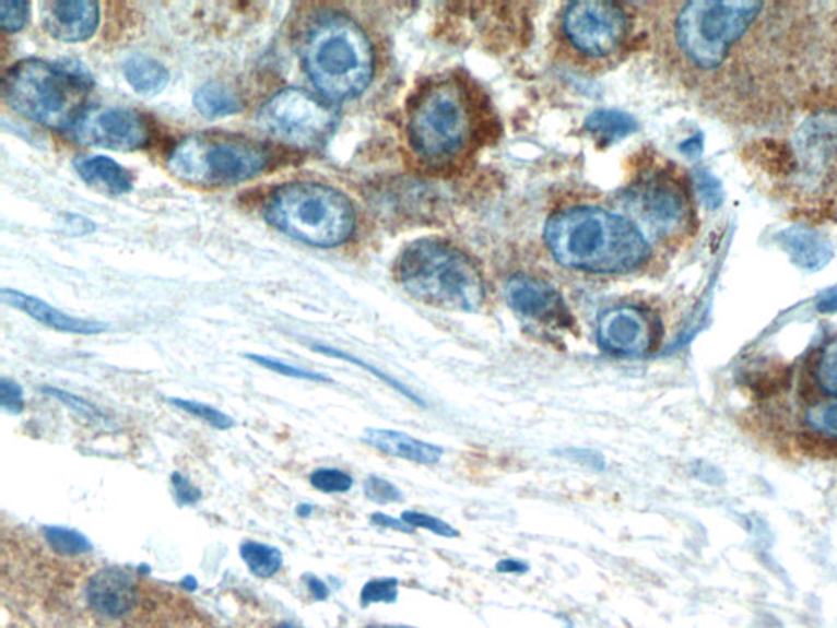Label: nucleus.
<instances>
[{"mask_svg": "<svg viewBox=\"0 0 837 628\" xmlns=\"http://www.w3.org/2000/svg\"><path fill=\"white\" fill-rule=\"evenodd\" d=\"M545 242L559 264L589 274H624L649 258L648 239L635 223L592 206L555 213L546 223Z\"/></svg>", "mask_w": 837, "mask_h": 628, "instance_id": "f257e3e1", "label": "nucleus"}, {"mask_svg": "<svg viewBox=\"0 0 837 628\" xmlns=\"http://www.w3.org/2000/svg\"><path fill=\"white\" fill-rule=\"evenodd\" d=\"M481 127L476 95L451 75L428 81L408 107L411 150L432 170L448 169L470 156Z\"/></svg>", "mask_w": 837, "mask_h": 628, "instance_id": "f03ea898", "label": "nucleus"}, {"mask_svg": "<svg viewBox=\"0 0 837 628\" xmlns=\"http://www.w3.org/2000/svg\"><path fill=\"white\" fill-rule=\"evenodd\" d=\"M303 59L313 84L329 102L357 97L374 79V45L362 26L344 15L316 23Z\"/></svg>", "mask_w": 837, "mask_h": 628, "instance_id": "7ed1b4c3", "label": "nucleus"}, {"mask_svg": "<svg viewBox=\"0 0 837 628\" xmlns=\"http://www.w3.org/2000/svg\"><path fill=\"white\" fill-rule=\"evenodd\" d=\"M400 281L408 294L431 307L476 311L484 282L473 259L441 239L413 242L400 259Z\"/></svg>", "mask_w": 837, "mask_h": 628, "instance_id": "20e7f679", "label": "nucleus"}, {"mask_svg": "<svg viewBox=\"0 0 837 628\" xmlns=\"http://www.w3.org/2000/svg\"><path fill=\"white\" fill-rule=\"evenodd\" d=\"M87 91L82 75L39 59L16 62L2 84L3 98L12 110L59 131H71L87 110Z\"/></svg>", "mask_w": 837, "mask_h": 628, "instance_id": "39448f33", "label": "nucleus"}, {"mask_svg": "<svg viewBox=\"0 0 837 628\" xmlns=\"http://www.w3.org/2000/svg\"><path fill=\"white\" fill-rule=\"evenodd\" d=\"M270 225L316 248H334L351 238L355 210L351 200L325 183L295 182L280 187L266 210Z\"/></svg>", "mask_w": 837, "mask_h": 628, "instance_id": "423d86ee", "label": "nucleus"}, {"mask_svg": "<svg viewBox=\"0 0 837 628\" xmlns=\"http://www.w3.org/2000/svg\"><path fill=\"white\" fill-rule=\"evenodd\" d=\"M269 154L260 144L231 134H192L170 154V174L186 183L226 187L246 182L266 170Z\"/></svg>", "mask_w": 837, "mask_h": 628, "instance_id": "0eeeda50", "label": "nucleus"}, {"mask_svg": "<svg viewBox=\"0 0 837 628\" xmlns=\"http://www.w3.org/2000/svg\"><path fill=\"white\" fill-rule=\"evenodd\" d=\"M624 197L636 228L656 241H674L692 225L694 210L687 186L672 170H645Z\"/></svg>", "mask_w": 837, "mask_h": 628, "instance_id": "6e6552de", "label": "nucleus"}, {"mask_svg": "<svg viewBox=\"0 0 837 628\" xmlns=\"http://www.w3.org/2000/svg\"><path fill=\"white\" fill-rule=\"evenodd\" d=\"M338 115L302 88L273 95L259 111L260 127L275 140L296 147H316L334 131Z\"/></svg>", "mask_w": 837, "mask_h": 628, "instance_id": "1a4fd4ad", "label": "nucleus"}, {"mask_svg": "<svg viewBox=\"0 0 837 628\" xmlns=\"http://www.w3.org/2000/svg\"><path fill=\"white\" fill-rule=\"evenodd\" d=\"M562 28L576 51L592 59H608L622 51L632 23L618 3L575 2L563 13Z\"/></svg>", "mask_w": 837, "mask_h": 628, "instance_id": "9d476101", "label": "nucleus"}, {"mask_svg": "<svg viewBox=\"0 0 837 628\" xmlns=\"http://www.w3.org/2000/svg\"><path fill=\"white\" fill-rule=\"evenodd\" d=\"M793 147L803 183L810 189L832 183L837 177V111L818 110L805 118Z\"/></svg>", "mask_w": 837, "mask_h": 628, "instance_id": "9b49d317", "label": "nucleus"}, {"mask_svg": "<svg viewBox=\"0 0 837 628\" xmlns=\"http://www.w3.org/2000/svg\"><path fill=\"white\" fill-rule=\"evenodd\" d=\"M69 133L84 146L111 151H137L148 143L146 125L130 108H87Z\"/></svg>", "mask_w": 837, "mask_h": 628, "instance_id": "f8f14e48", "label": "nucleus"}, {"mask_svg": "<svg viewBox=\"0 0 837 628\" xmlns=\"http://www.w3.org/2000/svg\"><path fill=\"white\" fill-rule=\"evenodd\" d=\"M656 339L658 325L643 308L621 305L599 316L598 342L609 354L643 357L652 351Z\"/></svg>", "mask_w": 837, "mask_h": 628, "instance_id": "ddd939ff", "label": "nucleus"}, {"mask_svg": "<svg viewBox=\"0 0 837 628\" xmlns=\"http://www.w3.org/2000/svg\"><path fill=\"white\" fill-rule=\"evenodd\" d=\"M507 304L516 313L540 322L566 324L569 311L562 295L555 287L532 277V275H516L506 284Z\"/></svg>", "mask_w": 837, "mask_h": 628, "instance_id": "4468645a", "label": "nucleus"}, {"mask_svg": "<svg viewBox=\"0 0 837 628\" xmlns=\"http://www.w3.org/2000/svg\"><path fill=\"white\" fill-rule=\"evenodd\" d=\"M39 12L46 32L64 43L91 38L101 20L98 3L91 0H49L39 5Z\"/></svg>", "mask_w": 837, "mask_h": 628, "instance_id": "2eb2a0df", "label": "nucleus"}, {"mask_svg": "<svg viewBox=\"0 0 837 628\" xmlns=\"http://www.w3.org/2000/svg\"><path fill=\"white\" fill-rule=\"evenodd\" d=\"M87 603L98 616L121 619L137 606V583L121 568H102L89 580Z\"/></svg>", "mask_w": 837, "mask_h": 628, "instance_id": "dca6fc26", "label": "nucleus"}, {"mask_svg": "<svg viewBox=\"0 0 837 628\" xmlns=\"http://www.w3.org/2000/svg\"><path fill=\"white\" fill-rule=\"evenodd\" d=\"M0 297H2L3 304L22 311V313L35 319L39 324L55 329V331L84 335L101 334V332L107 331V325L104 322L62 313L58 308L51 307V305L39 300V298L22 294L19 291H12V288H3Z\"/></svg>", "mask_w": 837, "mask_h": 628, "instance_id": "f3484780", "label": "nucleus"}, {"mask_svg": "<svg viewBox=\"0 0 837 628\" xmlns=\"http://www.w3.org/2000/svg\"><path fill=\"white\" fill-rule=\"evenodd\" d=\"M362 442L385 455L397 457L418 465H435L444 457V447L416 439L401 430L368 427L364 430Z\"/></svg>", "mask_w": 837, "mask_h": 628, "instance_id": "a211bd4d", "label": "nucleus"}, {"mask_svg": "<svg viewBox=\"0 0 837 628\" xmlns=\"http://www.w3.org/2000/svg\"><path fill=\"white\" fill-rule=\"evenodd\" d=\"M780 248L790 261L810 272L825 269L835 259V246L826 236L806 226H792L777 235Z\"/></svg>", "mask_w": 837, "mask_h": 628, "instance_id": "6ab92c4d", "label": "nucleus"}, {"mask_svg": "<svg viewBox=\"0 0 837 628\" xmlns=\"http://www.w3.org/2000/svg\"><path fill=\"white\" fill-rule=\"evenodd\" d=\"M75 169L84 182L98 192L118 197L133 189V177L117 161L105 156H89L75 161Z\"/></svg>", "mask_w": 837, "mask_h": 628, "instance_id": "aec40b11", "label": "nucleus"}, {"mask_svg": "<svg viewBox=\"0 0 837 628\" xmlns=\"http://www.w3.org/2000/svg\"><path fill=\"white\" fill-rule=\"evenodd\" d=\"M125 78L137 94L154 97L166 88L169 71L163 62L150 56L134 55L123 66Z\"/></svg>", "mask_w": 837, "mask_h": 628, "instance_id": "412c9836", "label": "nucleus"}, {"mask_svg": "<svg viewBox=\"0 0 837 628\" xmlns=\"http://www.w3.org/2000/svg\"><path fill=\"white\" fill-rule=\"evenodd\" d=\"M586 130L604 144L624 140L636 130L635 120L624 111L598 110L586 120Z\"/></svg>", "mask_w": 837, "mask_h": 628, "instance_id": "4be33fe9", "label": "nucleus"}, {"mask_svg": "<svg viewBox=\"0 0 837 628\" xmlns=\"http://www.w3.org/2000/svg\"><path fill=\"white\" fill-rule=\"evenodd\" d=\"M197 110L207 118H223L237 114L240 102L237 95L217 82H209L197 91L193 97Z\"/></svg>", "mask_w": 837, "mask_h": 628, "instance_id": "5701e85b", "label": "nucleus"}, {"mask_svg": "<svg viewBox=\"0 0 837 628\" xmlns=\"http://www.w3.org/2000/svg\"><path fill=\"white\" fill-rule=\"evenodd\" d=\"M239 555L250 573L260 580L275 577L283 565L282 552L260 542H244Z\"/></svg>", "mask_w": 837, "mask_h": 628, "instance_id": "b1692460", "label": "nucleus"}, {"mask_svg": "<svg viewBox=\"0 0 837 628\" xmlns=\"http://www.w3.org/2000/svg\"><path fill=\"white\" fill-rule=\"evenodd\" d=\"M42 531L49 548L62 557H79V555L91 554L94 550L92 542L82 532L74 531V529L45 525Z\"/></svg>", "mask_w": 837, "mask_h": 628, "instance_id": "393cba45", "label": "nucleus"}, {"mask_svg": "<svg viewBox=\"0 0 837 628\" xmlns=\"http://www.w3.org/2000/svg\"><path fill=\"white\" fill-rule=\"evenodd\" d=\"M169 403L173 404V406H176L177 410L186 411L190 416L210 424L214 429L229 430L236 426L233 417L227 416V414L216 410V407L210 406V404L200 403V401L184 400V398H169Z\"/></svg>", "mask_w": 837, "mask_h": 628, "instance_id": "a878e982", "label": "nucleus"}, {"mask_svg": "<svg viewBox=\"0 0 837 628\" xmlns=\"http://www.w3.org/2000/svg\"><path fill=\"white\" fill-rule=\"evenodd\" d=\"M311 348L313 351L319 352V354L329 355V357L342 358V360L351 362V364L361 365L362 368L370 371V374H374L375 377L380 378V380L385 381V383L390 384L393 390H397L398 393L406 396L408 400L413 401V403L417 404V406L425 407V401L422 400L418 394L414 393L411 388H408L406 384L401 383V381L394 380V378H391L390 375L384 374V371L378 370V368L365 364L364 360H358V358L352 357V355L345 354V352L338 351V348L328 347V345L315 344L311 345Z\"/></svg>", "mask_w": 837, "mask_h": 628, "instance_id": "bb28decb", "label": "nucleus"}, {"mask_svg": "<svg viewBox=\"0 0 837 628\" xmlns=\"http://www.w3.org/2000/svg\"><path fill=\"white\" fill-rule=\"evenodd\" d=\"M42 393L52 398V400L59 401L62 406L68 407L72 413L84 417V419L92 420V423H95V420H105V414L102 413L95 404L84 400V398L78 396V394L71 393V391L61 390V388L56 387H43Z\"/></svg>", "mask_w": 837, "mask_h": 628, "instance_id": "cd10ccee", "label": "nucleus"}, {"mask_svg": "<svg viewBox=\"0 0 837 628\" xmlns=\"http://www.w3.org/2000/svg\"><path fill=\"white\" fill-rule=\"evenodd\" d=\"M309 483L313 488L326 495H344L354 486V478L344 470L339 469H316L309 475Z\"/></svg>", "mask_w": 837, "mask_h": 628, "instance_id": "c85d7f7f", "label": "nucleus"}, {"mask_svg": "<svg viewBox=\"0 0 837 628\" xmlns=\"http://www.w3.org/2000/svg\"><path fill=\"white\" fill-rule=\"evenodd\" d=\"M805 423L815 433L837 440V400L825 401L809 407Z\"/></svg>", "mask_w": 837, "mask_h": 628, "instance_id": "c756f323", "label": "nucleus"}, {"mask_svg": "<svg viewBox=\"0 0 837 628\" xmlns=\"http://www.w3.org/2000/svg\"><path fill=\"white\" fill-rule=\"evenodd\" d=\"M247 358H249L250 362H254V364L267 368V370L283 375V377L296 378V380L321 381V383H329V381H331V378L326 377V375L318 374V371L306 370V368L296 367V365L286 364V362L279 360V358L266 357V355L259 354L247 355Z\"/></svg>", "mask_w": 837, "mask_h": 628, "instance_id": "7c9ffc66", "label": "nucleus"}, {"mask_svg": "<svg viewBox=\"0 0 837 628\" xmlns=\"http://www.w3.org/2000/svg\"><path fill=\"white\" fill-rule=\"evenodd\" d=\"M400 596V581L397 578H378V580L368 581L362 588L361 603L367 607L370 604H393Z\"/></svg>", "mask_w": 837, "mask_h": 628, "instance_id": "2f4dec72", "label": "nucleus"}, {"mask_svg": "<svg viewBox=\"0 0 837 628\" xmlns=\"http://www.w3.org/2000/svg\"><path fill=\"white\" fill-rule=\"evenodd\" d=\"M815 377L823 391L837 396V341L823 348L816 362Z\"/></svg>", "mask_w": 837, "mask_h": 628, "instance_id": "473e14b6", "label": "nucleus"}, {"mask_svg": "<svg viewBox=\"0 0 837 628\" xmlns=\"http://www.w3.org/2000/svg\"><path fill=\"white\" fill-rule=\"evenodd\" d=\"M406 524H410L413 529H424V531L432 532L437 537L444 538H457L460 537V532L448 524V522L441 521V519L435 518V516L425 514V512L418 511H404L401 516Z\"/></svg>", "mask_w": 837, "mask_h": 628, "instance_id": "72a5a7b5", "label": "nucleus"}, {"mask_svg": "<svg viewBox=\"0 0 837 628\" xmlns=\"http://www.w3.org/2000/svg\"><path fill=\"white\" fill-rule=\"evenodd\" d=\"M364 493L377 505H394V502L403 501V491L393 483L377 475H370L365 479Z\"/></svg>", "mask_w": 837, "mask_h": 628, "instance_id": "f704fd0d", "label": "nucleus"}, {"mask_svg": "<svg viewBox=\"0 0 837 628\" xmlns=\"http://www.w3.org/2000/svg\"><path fill=\"white\" fill-rule=\"evenodd\" d=\"M553 453L562 457V459L571 460V462L578 463V465L586 466V469L592 470V472H605V469H608V460H605L604 453L596 449L566 447V449L553 450Z\"/></svg>", "mask_w": 837, "mask_h": 628, "instance_id": "c9c22d12", "label": "nucleus"}, {"mask_svg": "<svg viewBox=\"0 0 837 628\" xmlns=\"http://www.w3.org/2000/svg\"><path fill=\"white\" fill-rule=\"evenodd\" d=\"M30 3L3 0L0 3V25L5 32H20L28 22Z\"/></svg>", "mask_w": 837, "mask_h": 628, "instance_id": "e433bc0d", "label": "nucleus"}, {"mask_svg": "<svg viewBox=\"0 0 837 628\" xmlns=\"http://www.w3.org/2000/svg\"><path fill=\"white\" fill-rule=\"evenodd\" d=\"M0 406L10 414H20L25 410L23 388L15 380H9V378L0 380Z\"/></svg>", "mask_w": 837, "mask_h": 628, "instance_id": "4c0bfd02", "label": "nucleus"}, {"mask_svg": "<svg viewBox=\"0 0 837 628\" xmlns=\"http://www.w3.org/2000/svg\"><path fill=\"white\" fill-rule=\"evenodd\" d=\"M173 489L180 506H193L202 499V489L197 488L186 475L180 472L173 473Z\"/></svg>", "mask_w": 837, "mask_h": 628, "instance_id": "58836bf2", "label": "nucleus"}, {"mask_svg": "<svg viewBox=\"0 0 837 628\" xmlns=\"http://www.w3.org/2000/svg\"><path fill=\"white\" fill-rule=\"evenodd\" d=\"M698 189H700L702 197L705 199L710 209H717L721 205V186L710 173L707 170H700L697 174Z\"/></svg>", "mask_w": 837, "mask_h": 628, "instance_id": "ea45409f", "label": "nucleus"}, {"mask_svg": "<svg viewBox=\"0 0 837 628\" xmlns=\"http://www.w3.org/2000/svg\"><path fill=\"white\" fill-rule=\"evenodd\" d=\"M370 522L377 525V528L391 529V531L403 532V534H413L414 532V529L406 524L403 519L391 518V516L384 514V512L372 514Z\"/></svg>", "mask_w": 837, "mask_h": 628, "instance_id": "a19ab883", "label": "nucleus"}, {"mask_svg": "<svg viewBox=\"0 0 837 628\" xmlns=\"http://www.w3.org/2000/svg\"><path fill=\"white\" fill-rule=\"evenodd\" d=\"M530 567L526 561L517 560V558H504L496 564L497 573L503 574H526L529 573Z\"/></svg>", "mask_w": 837, "mask_h": 628, "instance_id": "79ce46f5", "label": "nucleus"}, {"mask_svg": "<svg viewBox=\"0 0 837 628\" xmlns=\"http://www.w3.org/2000/svg\"><path fill=\"white\" fill-rule=\"evenodd\" d=\"M66 225H68V228L71 229L72 235H89V233L94 232L95 226L94 223L89 222V220L82 218V216L78 215H71L68 216V220H66Z\"/></svg>", "mask_w": 837, "mask_h": 628, "instance_id": "37998d69", "label": "nucleus"}, {"mask_svg": "<svg viewBox=\"0 0 837 628\" xmlns=\"http://www.w3.org/2000/svg\"><path fill=\"white\" fill-rule=\"evenodd\" d=\"M820 313L832 315L837 311V287L829 288L825 294L820 297L818 304H816Z\"/></svg>", "mask_w": 837, "mask_h": 628, "instance_id": "c03bdc74", "label": "nucleus"}, {"mask_svg": "<svg viewBox=\"0 0 837 628\" xmlns=\"http://www.w3.org/2000/svg\"><path fill=\"white\" fill-rule=\"evenodd\" d=\"M306 586H308V590L311 591L313 596H315V600L318 601H326L329 597V588L326 586L325 581L319 580L318 577H306L305 578Z\"/></svg>", "mask_w": 837, "mask_h": 628, "instance_id": "a18cd8bd", "label": "nucleus"}, {"mask_svg": "<svg viewBox=\"0 0 837 628\" xmlns=\"http://www.w3.org/2000/svg\"><path fill=\"white\" fill-rule=\"evenodd\" d=\"M681 151L691 157L698 156V154L704 151V138H702V134H697V137H692L691 140L684 141V143L681 144Z\"/></svg>", "mask_w": 837, "mask_h": 628, "instance_id": "49530a36", "label": "nucleus"}, {"mask_svg": "<svg viewBox=\"0 0 837 628\" xmlns=\"http://www.w3.org/2000/svg\"><path fill=\"white\" fill-rule=\"evenodd\" d=\"M313 511H315V508H313L311 505H302L296 509V514L302 516V518H309V516L313 514Z\"/></svg>", "mask_w": 837, "mask_h": 628, "instance_id": "de8ad7c7", "label": "nucleus"}, {"mask_svg": "<svg viewBox=\"0 0 837 628\" xmlns=\"http://www.w3.org/2000/svg\"><path fill=\"white\" fill-rule=\"evenodd\" d=\"M182 586L186 588V590L196 591L197 588H199V583H197L196 578H193V577H186L182 580Z\"/></svg>", "mask_w": 837, "mask_h": 628, "instance_id": "09e8293b", "label": "nucleus"}, {"mask_svg": "<svg viewBox=\"0 0 837 628\" xmlns=\"http://www.w3.org/2000/svg\"><path fill=\"white\" fill-rule=\"evenodd\" d=\"M275 628H296V627L293 626V624L282 623L280 624V626H276Z\"/></svg>", "mask_w": 837, "mask_h": 628, "instance_id": "8fccbe9b", "label": "nucleus"}, {"mask_svg": "<svg viewBox=\"0 0 837 628\" xmlns=\"http://www.w3.org/2000/svg\"><path fill=\"white\" fill-rule=\"evenodd\" d=\"M365 628H391V627H365Z\"/></svg>", "mask_w": 837, "mask_h": 628, "instance_id": "3c124183", "label": "nucleus"}]
</instances>
